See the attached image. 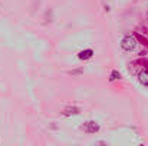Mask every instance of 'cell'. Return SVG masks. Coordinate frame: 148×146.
<instances>
[{"mask_svg": "<svg viewBox=\"0 0 148 146\" xmlns=\"http://www.w3.org/2000/svg\"><path fill=\"white\" fill-rule=\"evenodd\" d=\"M137 46V40H135V37L134 36H125L122 40H121V48L124 49V50H127V52H131V50H134Z\"/></svg>", "mask_w": 148, "mask_h": 146, "instance_id": "cell-1", "label": "cell"}, {"mask_svg": "<svg viewBox=\"0 0 148 146\" xmlns=\"http://www.w3.org/2000/svg\"><path fill=\"white\" fill-rule=\"evenodd\" d=\"M99 128H101L99 123L95 122V120H88V122H85L84 126H82L84 132H86V133H97L99 130Z\"/></svg>", "mask_w": 148, "mask_h": 146, "instance_id": "cell-2", "label": "cell"}, {"mask_svg": "<svg viewBox=\"0 0 148 146\" xmlns=\"http://www.w3.org/2000/svg\"><path fill=\"white\" fill-rule=\"evenodd\" d=\"M92 56H94V50H92V49H85V50L79 52V54H78V57H79L81 60H88V59H91Z\"/></svg>", "mask_w": 148, "mask_h": 146, "instance_id": "cell-3", "label": "cell"}, {"mask_svg": "<svg viewBox=\"0 0 148 146\" xmlns=\"http://www.w3.org/2000/svg\"><path fill=\"white\" fill-rule=\"evenodd\" d=\"M138 80H140V83H141V85L148 86V70H144V72H141V73H140Z\"/></svg>", "mask_w": 148, "mask_h": 146, "instance_id": "cell-4", "label": "cell"}, {"mask_svg": "<svg viewBox=\"0 0 148 146\" xmlns=\"http://www.w3.org/2000/svg\"><path fill=\"white\" fill-rule=\"evenodd\" d=\"M79 113V109L78 107H66L63 110V115L65 116H69V115H78Z\"/></svg>", "mask_w": 148, "mask_h": 146, "instance_id": "cell-5", "label": "cell"}, {"mask_svg": "<svg viewBox=\"0 0 148 146\" xmlns=\"http://www.w3.org/2000/svg\"><path fill=\"white\" fill-rule=\"evenodd\" d=\"M116 79H121V73H119L118 70H112V73H111V77H109V80H116Z\"/></svg>", "mask_w": 148, "mask_h": 146, "instance_id": "cell-6", "label": "cell"}]
</instances>
